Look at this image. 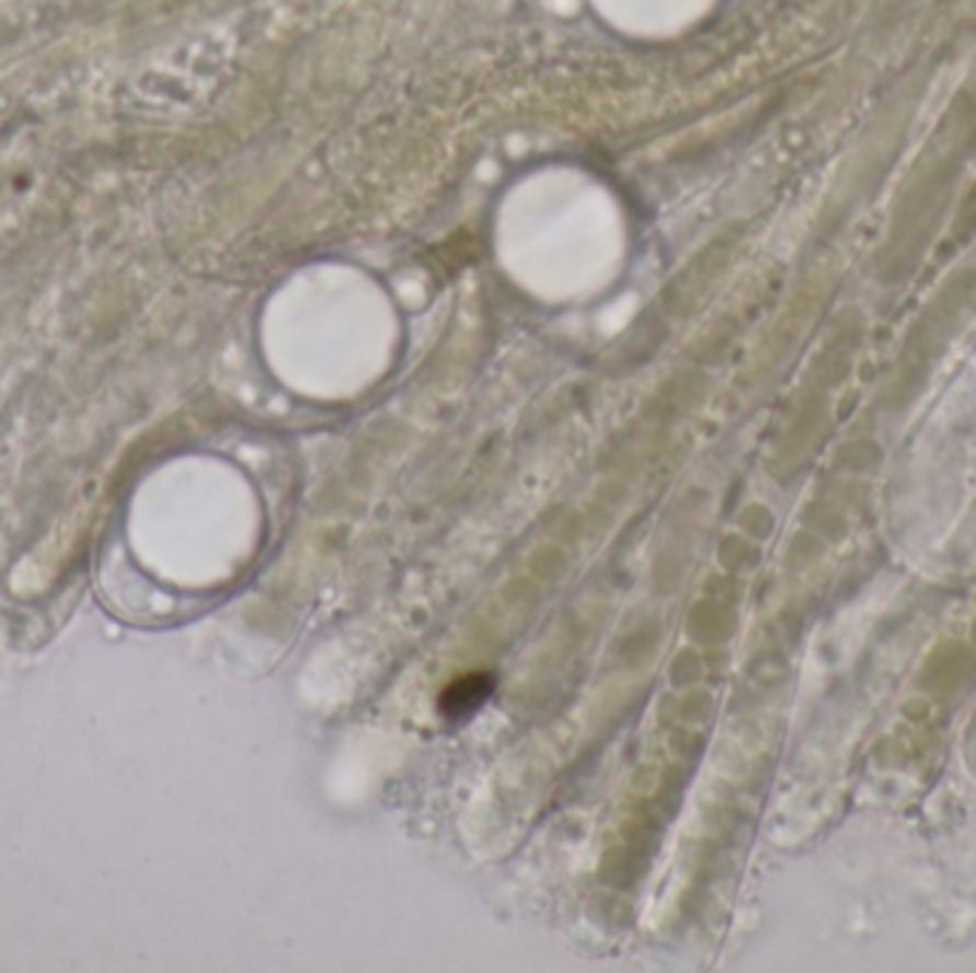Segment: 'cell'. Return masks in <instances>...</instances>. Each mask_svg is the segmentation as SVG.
<instances>
[{"label": "cell", "instance_id": "obj_1", "mask_svg": "<svg viewBox=\"0 0 976 973\" xmlns=\"http://www.w3.org/2000/svg\"><path fill=\"white\" fill-rule=\"evenodd\" d=\"M492 694V676L485 674H471L466 680H457L446 694L440 697L443 714L449 717H466L483 703L485 697Z\"/></svg>", "mask_w": 976, "mask_h": 973}]
</instances>
